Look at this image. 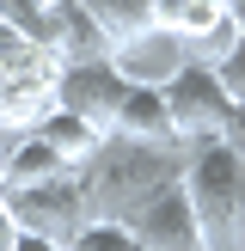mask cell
<instances>
[{"mask_svg": "<svg viewBox=\"0 0 245 251\" xmlns=\"http://www.w3.org/2000/svg\"><path fill=\"white\" fill-rule=\"evenodd\" d=\"M178 190L190 202L208 251H239V215H245V166L239 141H202L178 153Z\"/></svg>", "mask_w": 245, "mask_h": 251, "instance_id": "obj_1", "label": "cell"}, {"mask_svg": "<svg viewBox=\"0 0 245 251\" xmlns=\"http://www.w3.org/2000/svg\"><path fill=\"white\" fill-rule=\"evenodd\" d=\"M172 178H178V147H135V141H104L98 159L80 172L92 215H110V221H129Z\"/></svg>", "mask_w": 245, "mask_h": 251, "instance_id": "obj_2", "label": "cell"}, {"mask_svg": "<svg viewBox=\"0 0 245 251\" xmlns=\"http://www.w3.org/2000/svg\"><path fill=\"white\" fill-rule=\"evenodd\" d=\"M159 104L172 123V147H202V141H239V110L220 98V86L208 80V68H184L172 86H159Z\"/></svg>", "mask_w": 245, "mask_h": 251, "instance_id": "obj_3", "label": "cell"}, {"mask_svg": "<svg viewBox=\"0 0 245 251\" xmlns=\"http://www.w3.org/2000/svg\"><path fill=\"white\" fill-rule=\"evenodd\" d=\"M0 202H6L19 233H37L49 245H68L92 221V202H86L80 178H49V184H31V190H0Z\"/></svg>", "mask_w": 245, "mask_h": 251, "instance_id": "obj_4", "label": "cell"}, {"mask_svg": "<svg viewBox=\"0 0 245 251\" xmlns=\"http://www.w3.org/2000/svg\"><path fill=\"white\" fill-rule=\"evenodd\" d=\"M129 233H135L141 251H208L202 227H196L190 202H184V190H178V178H172L166 190H153V196L129 215Z\"/></svg>", "mask_w": 245, "mask_h": 251, "instance_id": "obj_5", "label": "cell"}, {"mask_svg": "<svg viewBox=\"0 0 245 251\" xmlns=\"http://www.w3.org/2000/svg\"><path fill=\"white\" fill-rule=\"evenodd\" d=\"M104 61H110V74H117L122 86H135V92H159V86H172L184 68H190V49L147 25L141 37H129V43H110Z\"/></svg>", "mask_w": 245, "mask_h": 251, "instance_id": "obj_6", "label": "cell"}, {"mask_svg": "<svg viewBox=\"0 0 245 251\" xmlns=\"http://www.w3.org/2000/svg\"><path fill=\"white\" fill-rule=\"evenodd\" d=\"M129 86L110 74V61H86V68H61L55 74V110L80 117L86 129H98L110 141V123H117V104Z\"/></svg>", "mask_w": 245, "mask_h": 251, "instance_id": "obj_7", "label": "cell"}, {"mask_svg": "<svg viewBox=\"0 0 245 251\" xmlns=\"http://www.w3.org/2000/svg\"><path fill=\"white\" fill-rule=\"evenodd\" d=\"M55 74H61L55 61L43 49H31V61L0 80V135H31L55 110Z\"/></svg>", "mask_w": 245, "mask_h": 251, "instance_id": "obj_8", "label": "cell"}, {"mask_svg": "<svg viewBox=\"0 0 245 251\" xmlns=\"http://www.w3.org/2000/svg\"><path fill=\"white\" fill-rule=\"evenodd\" d=\"M37 49H43L55 68H86V61H104V55H110L104 31L86 19V6H80V0H55V12H49L43 43H37Z\"/></svg>", "mask_w": 245, "mask_h": 251, "instance_id": "obj_9", "label": "cell"}, {"mask_svg": "<svg viewBox=\"0 0 245 251\" xmlns=\"http://www.w3.org/2000/svg\"><path fill=\"white\" fill-rule=\"evenodd\" d=\"M31 135L49 147V153H55V166L68 172V178H80V172L98 159V147H104V135H98V129H86V123H80V117H68V110H49V117L37 123Z\"/></svg>", "mask_w": 245, "mask_h": 251, "instance_id": "obj_10", "label": "cell"}, {"mask_svg": "<svg viewBox=\"0 0 245 251\" xmlns=\"http://www.w3.org/2000/svg\"><path fill=\"white\" fill-rule=\"evenodd\" d=\"M110 141H135V147H172V123H166V104L159 92H122L117 104V123H110Z\"/></svg>", "mask_w": 245, "mask_h": 251, "instance_id": "obj_11", "label": "cell"}, {"mask_svg": "<svg viewBox=\"0 0 245 251\" xmlns=\"http://www.w3.org/2000/svg\"><path fill=\"white\" fill-rule=\"evenodd\" d=\"M220 12H233V6H220V0H153V31H166L172 43L196 49L220 25Z\"/></svg>", "mask_w": 245, "mask_h": 251, "instance_id": "obj_12", "label": "cell"}, {"mask_svg": "<svg viewBox=\"0 0 245 251\" xmlns=\"http://www.w3.org/2000/svg\"><path fill=\"white\" fill-rule=\"evenodd\" d=\"M86 19L104 31V43H129L153 25V0H80Z\"/></svg>", "mask_w": 245, "mask_h": 251, "instance_id": "obj_13", "label": "cell"}, {"mask_svg": "<svg viewBox=\"0 0 245 251\" xmlns=\"http://www.w3.org/2000/svg\"><path fill=\"white\" fill-rule=\"evenodd\" d=\"M61 251H141L135 245V233H129V221H110V215H92L80 233H74Z\"/></svg>", "mask_w": 245, "mask_h": 251, "instance_id": "obj_14", "label": "cell"}, {"mask_svg": "<svg viewBox=\"0 0 245 251\" xmlns=\"http://www.w3.org/2000/svg\"><path fill=\"white\" fill-rule=\"evenodd\" d=\"M239 37H245V19H239V6H233V12H220V25L190 49V61H196V68H215V61L239 55Z\"/></svg>", "mask_w": 245, "mask_h": 251, "instance_id": "obj_15", "label": "cell"}, {"mask_svg": "<svg viewBox=\"0 0 245 251\" xmlns=\"http://www.w3.org/2000/svg\"><path fill=\"white\" fill-rule=\"evenodd\" d=\"M55 12V0H0V25L19 31L24 43H43V25Z\"/></svg>", "mask_w": 245, "mask_h": 251, "instance_id": "obj_16", "label": "cell"}, {"mask_svg": "<svg viewBox=\"0 0 245 251\" xmlns=\"http://www.w3.org/2000/svg\"><path fill=\"white\" fill-rule=\"evenodd\" d=\"M31 49H37V43H24L19 31H6V25H0V80H6L12 68H24V61H31Z\"/></svg>", "mask_w": 245, "mask_h": 251, "instance_id": "obj_17", "label": "cell"}, {"mask_svg": "<svg viewBox=\"0 0 245 251\" xmlns=\"http://www.w3.org/2000/svg\"><path fill=\"white\" fill-rule=\"evenodd\" d=\"M12 251H61V245H49V239H37V233H19V239H12Z\"/></svg>", "mask_w": 245, "mask_h": 251, "instance_id": "obj_18", "label": "cell"}, {"mask_svg": "<svg viewBox=\"0 0 245 251\" xmlns=\"http://www.w3.org/2000/svg\"><path fill=\"white\" fill-rule=\"evenodd\" d=\"M12 239H19V227H12V215H6V202H0V251H12Z\"/></svg>", "mask_w": 245, "mask_h": 251, "instance_id": "obj_19", "label": "cell"}]
</instances>
